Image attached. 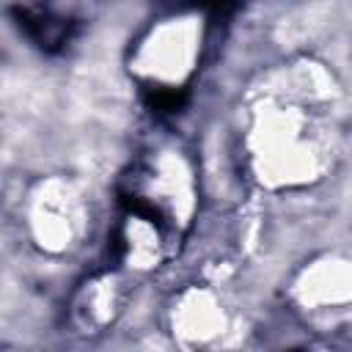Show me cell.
I'll use <instances>...</instances> for the list:
<instances>
[{
  "mask_svg": "<svg viewBox=\"0 0 352 352\" xmlns=\"http://www.w3.org/2000/svg\"><path fill=\"white\" fill-rule=\"evenodd\" d=\"M192 3H198V6H206V8H226V6H231L234 0H192Z\"/></svg>",
  "mask_w": 352,
  "mask_h": 352,
  "instance_id": "cell-1",
  "label": "cell"
}]
</instances>
